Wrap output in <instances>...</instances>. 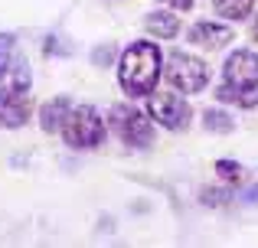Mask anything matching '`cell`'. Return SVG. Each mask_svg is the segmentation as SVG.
I'll use <instances>...</instances> for the list:
<instances>
[{"instance_id": "obj_1", "label": "cell", "mask_w": 258, "mask_h": 248, "mask_svg": "<svg viewBox=\"0 0 258 248\" xmlns=\"http://www.w3.org/2000/svg\"><path fill=\"white\" fill-rule=\"evenodd\" d=\"M160 78V46L151 39L131 43L118 59V82L127 98H147Z\"/></svg>"}, {"instance_id": "obj_2", "label": "cell", "mask_w": 258, "mask_h": 248, "mask_svg": "<svg viewBox=\"0 0 258 248\" xmlns=\"http://www.w3.org/2000/svg\"><path fill=\"white\" fill-rule=\"evenodd\" d=\"M222 105L255 108L258 105V56L252 49H235L222 65V85L216 89Z\"/></svg>"}, {"instance_id": "obj_3", "label": "cell", "mask_w": 258, "mask_h": 248, "mask_svg": "<svg viewBox=\"0 0 258 248\" xmlns=\"http://www.w3.org/2000/svg\"><path fill=\"white\" fill-rule=\"evenodd\" d=\"M30 82H33L30 62L20 52L17 39L0 33V102L20 95V92H30Z\"/></svg>"}, {"instance_id": "obj_4", "label": "cell", "mask_w": 258, "mask_h": 248, "mask_svg": "<svg viewBox=\"0 0 258 248\" xmlns=\"http://www.w3.org/2000/svg\"><path fill=\"white\" fill-rule=\"evenodd\" d=\"M62 137L69 147L76 150H85V147H98L105 140V121L101 115L92 108V105H79V108H69L62 121Z\"/></svg>"}, {"instance_id": "obj_5", "label": "cell", "mask_w": 258, "mask_h": 248, "mask_svg": "<svg viewBox=\"0 0 258 248\" xmlns=\"http://www.w3.org/2000/svg\"><path fill=\"white\" fill-rule=\"evenodd\" d=\"M167 82L183 95H196V92H203L209 85V65L200 56L173 52L170 62H167Z\"/></svg>"}, {"instance_id": "obj_6", "label": "cell", "mask_w": 258, "mask_h": 248, "mask_svg": "<svg viewBox=\"0 0 258 248\" xmlns=\"http://www.w3.org/2000/svg\"><path fill=\"white\" fill-rule=\"evenodd\" d=\"M108 124L114 127V134L121 137L124 147H151L154 140V124L147 121L144 111L131 108V105H114Z\"/></svg>"}, {"instance_id": "obj_7", "label": "cell", "mask_w": 258, "mask_h": 248, "mask_svg": "<svg viewBox=\"0 0 258 248\" xmlns=\"http://www.w3.org/2000/svg\"><path fill=\"white\" fill-rule=\"evenodd\" d=\"M147 111H151V118L157 124L170 127V131H183L189 124V118H193V108L173 92H151L147 95Z\"/></svg>"}, {"instance_id": "obj_8", "label": "cell", "mask_w": 258, "mask_h": 248, "mask_svg": "<svg viewBox=\"0 0 258 248\" xmlns=\"http://www.w3.org/2000/svg\"><path fill=\"white\" fill-rule=\"evenodd\" d=\"M232 36H235L232 26L209 23V20H203V23H196L193 30H189V43L203 46V49H222L226 43H232Z\"/></svg>"}, {"instance_id": "obj_9", "label": "cell", "mask_w": 258, "mask_h": 248, "mask_svg": "<svg viewBox=\"0 0 258 248\" xmlns=\"http://www.w3.org/2000/svg\"><path fill=\"white\" fill-rule=\"evenodd\" d=\"M33 111V98L30 92H20V95L7 98V102H0V127H23L26 118H30Z\"/></svg>"}, {"instance_id": "obj_10", "label": "cell", "mask_w": 258, "mask_h": 248, "mask_svg": "<svg viewBox=\"0 0 258 248\" xmlns=\"http://www.w3.org/2000/svg\"><path fill=\"white\" fill-rule=\"evenodd\" d=\"M144 30L157 39H173L176 33H180V20H176V13H170V10H154V13H147Z\"/></svg>"}, {"instance_id": "obj_11", "label": "cell", "mask_w": 258, "mask_h": 248, "mask_svg": "<svg viewBox=\"0 0 258 248\" xmlns=\"http://www.w3.org/2000/svg\"><path fill=\"white\" fill-rule=\"evenodd\" d=\"M69 98H52V102H46L43 108H39V127H43L46 134L52 131H62V121L66 115H69Z\"/></svg>"}, {"instance_id": "obj_12", "label": "cell", "mask_w": 258, "mask_h": 248, "mask_svg": "<svg viewBox=\"0 0 258 248\" xmlns=\"http://www.w3.org/2000/svg\"><path fill=\"white\" fill-rule=\"evenodd\" d=\"M213 7L226 20H245L252 13V0H213Z\"/></svg>"}, {"instance_id": "obj_13", "label": "cell", "mask_w": 258, "mask_h": 248, "mask_svg": "<svg viewBox=\"0 0 258 248\" xmlns=\"http://www.w3.org/2000/svg\"><path fill=\"white\" fill-rule=\"evenodd\" d=\"M203 121H206V131H213V134H229V131H235V121H232V118H229L226 111H216V108H206Z\"/></svg>"}, {"instance_id": "obj_14", "label": "cell", "mask_w": 258, "mask_h": 248, "mask_svg": "<svg viewBox=\"0 0 258 248\" xmlns=\"http://www.w3.org/2000/svg\"><path fill=\"white\" fill-rule=\"evenodd\" d=\"M216 173H219L226 183H242V180H245V167L235 163V160H216Z\"/></svg>"}, {"instance_id": "obj_15", "label": "cell", "mask_w": 258, "mask_h": 248, "mask_svg": "<svg viewBox=\"0 0 258 248\" xmlns=\"http://www.w3.org/2000/svg\"><path fill=\"white\" fill-rule=\"evenodd\" d=\"M200 199L206 206H222V203H229V199H232V193H229V190H203Z\"/></svg>"}, {"instance_id": "obj_16", "label": "cell", "mask_w": 258, "mask_h": 248, "mask_svg": "<svg viewBox=\"0 0 258 248\" xmlns=\"http://www.w3.org/2000/svg\"><path fill=\"white\" fill-rule=\"evenodd\" d=\"M108 62H111V49L108 46L105 49H95V65H108Z\"/></svg>"}, {"instance_id": "obj_17", "label": "cell", "mask_w": 258, "mask_h": 248, "mask_svg": "<svg viewBox=\"0 0 258 248\" xmlns=\"http://www.w3.org/2000/svg\"><path fill=\"white\" fill-rule=\"evenodd\" d=\"M160 4L173 7V10H189V7H193V0H160Z\"/></svg>"}, {"instance_id": "obj_18", "label": "cell", "mask_w": 258, "mask_h": 248, "mask_svg": "<svg viewBox=\"0 0 258 248\" xmlns=\"http://www.w3.org/2000/svg\"><path fill=\"white\" fill-rule=\"evenodd\" d=\"M252 39H258V20H255V26H252Z\"/></svg>"}]
</instances>
